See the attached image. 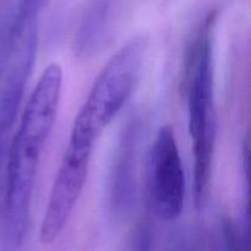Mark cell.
<instances>
[{
  "instance_id": "9",
  "label": "cell",
  "mask_w": 251,
  "mask_h": 251,
  "mask_svg": "<svg viewBox=\"0 0 251 251\" xmlns=\"http://www.w3.org/2000/svg\"><path fill=\"white\" fill-rule=\"evenodd\" d=\"M49 0H20L19 11L15 16L17 22H34Z\"/></svg>"
},
{
  "instance_id": "4",
  "label": "cell",
  "mask_w": 251,
  "mask_h": 251,
  "mask_svg": "<svg viewBox=\"0 0 251 251\" xmlns=\"http://www.w3.org/2000/svg\"><path fill=\"white\" fill-rule=\"evenodd\" d=\"M150 198L159 220L172 222L185 202V174L174 130L164 125L157 132L150 156Z\"/></svg>"
},
{
  "instance_id": "2",
  "label": "cell",
  "mask_w": 251,
  "mask_h": 251,
  "mask_svg": "<svg viewBox=\"0 0 251 251\" xmlns=\"http://www.w3.org/2000/svg\"><path fill=\"white\" fill-rule=\"evenodd\" d=\"M212 17L208 16L194 36L185 65L189 134L194 154V198L198 208L203 207L208 198L217 137Z\"/></svg>"
},
{
  "instance_id": "1",
  "label": "cell",
  "mask_w": 251,
  "mask_h": 251,
  "mask_svg": "<svg viewBox=\"0 0 251 251\" xmlns=\"http://www.w3.org/2000/svg\"><path fill=\"white\" fill-rule=\"evenodd\" d=\"M63 88V70L53 63L29 95L9 146L0 203V251H24L37 172L53 130Z\"/></svg>"
},
{
  "instance_id": "6",
  "label": "cell",
  "mask_w": 251,
  "mask_h": 251,
  "mask_svg": "<svg viewBox=\"0 0 251 251\" xmlns=\"http://www.w3.org/2000/svg\"><path fill=\"white\" fill-rule=\"evenodd\" d=\"M140 123L132 119L127 123L120 137L113 164L110 180L109 205L118 217L127 215L135 201V168L139 142Z\"/></svg>"
},
{
  "instance_id": "5",
  "label": "cell",
  "mask_w": 251,
  "mask_h": 251,
  "mask_svg": "<svg viewBox=\"0 0 251 251\" xmlns=\"http://www.w3.org/2000/svg\"><path fill=\"white\" fill-rule=\"evenodd\" d=\"M92 150L68 144L51 186L39 230L43 244H51L61 235L86 185Z\"/></svg>"
},
{
  "instance_id": "10",
  "label": "cell",
  "mask_w": 251,
  "mask_h": 251,
  "mask_svg": "<svg viewBox=\"0 0 251 251\" xmlns=\"http://www.w3.org/2000/svg\"><path fill=\"white\" fill-rule=\"evenodd\" d=\"M131 251H152V230L149 222H141L136 228Z\"/></svg>"
},
{
  "instance_id": "8",
  "label": "cell",
  "mask_w": 251,
  "mask_h": 251,
  "mask_svg": "<svg viewBox=\"0 0 251 251\" xmlns=\"http://www.w3.org/2000/svg\"><path fill=\"white\" fill-rule=\"evenodd\" d=\"M248 232V222L238 226L232 220H225L222 251H249Z\"/></svg>"
},
{
  "instance_id": "7",
  "label": "cell",
  "mask_w": 251,
  "mask_h": 251,
  "mask_svg": "<svg viewBox=\"0 0 251 251\" xmlns=\"http://www.w3.org/2000/svg\"><path fill=\"white\" fill-rule=\"evenodd\" d=\"M167 251H222L208 233L184 229L171 238Z\"/></svg>"
},
{
  "instance_id": "3",
  "label": "cell",
  "mask_w": 251,
  "mask_h": 251,
  "mask_svg": "<svg viewBox=\"0 0 251 251\" xmlns=\"http://www.w3.org/2000/svg\"><path fill=\"white\" fill-rule=\"evenodd\" d=\"M146 39L132 38L109 59L74 122L69 144L92 150L105 127L129 102L144 68Z\"/></svg>"
}]
</instances>
